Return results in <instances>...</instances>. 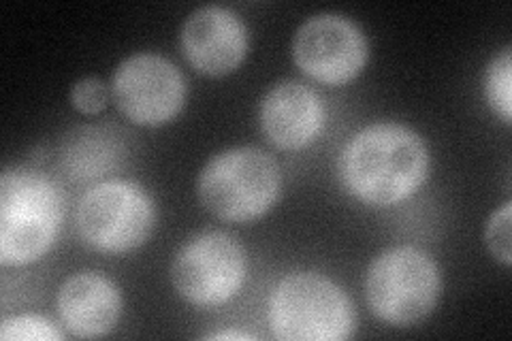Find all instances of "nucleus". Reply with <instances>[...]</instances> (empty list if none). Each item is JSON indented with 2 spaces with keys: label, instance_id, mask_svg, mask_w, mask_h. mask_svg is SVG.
I'll use <instances>...</instances> for the list:
<instances>
[{
  "label": "nucleus",
  "instance_id": "obj_1",
  "mask_svg": "<svg viewBox=\"0 0 512 341\" xmlns=\"http://www.w3.org/2000/svg\"><path fill=\"white\" fill-rule=\"evenodd\" d=\"M429 148L421 135L399 122H376L352 137L338 160L344 190L372 207L410 199L427 182Z\"/></svg>",
  "mask_w": 512,
  "mask_h": 341
},
{
  "label": "nucleus",
  "instance_id": "obj_2",
  "mask_svg": "<svg viewBox=\"0 0 512 341\" xmlns=\"http://www.w3.org/2000/svg\"><path fill=\"white\" fill-rule=\"evenodd\" d=\"M62 226L58 186L32 169H9L0 177V263L22 267L54 246Z\"/></svg>",
  "mask_w": 512,
  "mask_h": 341
},
{
  "label": "nucleus",
  "instance_id": "obj_3",
  "mask_svg": "<svg viewBox=\"0 0 512 341\" xmlns=\"http://www.w3.org/2000/svg\"><path fill=\"white\" fill-rule=\"evenodd\" d=\"M280 190L278 162L252 145L212 156L197 180L203 207L224 222L239 224L263 218L278 203Z\"/></svg>",
  "mask_w": 512,
  "mask_h": 341
},
{
  "label": "nucleus",
  "instance_id": "obj_4",
  "mask_svg": "<svg viewBox=\"0 0 512 341\" xmlns=\"http://www.w3.org/2000/svg\"><path fill=\"white\" fill-rule=\"evenodd\" d=\"M267 316L280 341H344L355 331V310L346 290L316 271L282 278L269 297Z\"/></svg>",
  "mask_w": 512,
  "mask_h": 341
},
{
  "label": "nucleus",
  "instance_id": "obj_5",
  "mask_svg": "<svg viewBox=\"0 0 512 341\" xmlns=\"http://www.w3.org/2000/svg\"><path fill=\"white\" fill-rule=\"evenodd\" d=\"M440 269L414 246H395L378 254L365 275V297L376 318L391 327H414L436 310Z\"/></svg>",
  "mask_w": 512,
  "mask_h": 341
},
{
  "label": "nucleus",
  "instance_id": "obj_6",
  "mask_svg": "<svg viewBox=\"0 0 512 341\" xmlns=\"http://www.w3.org/2000/svg\"><path fill=\"white\" fill-rule=\"evenodd\" d=\"M156 209L150 194L135 182H103L79 199L77 233L90 248L126 254L141 248L154 231Z\"/></svg>",
  "mask_w": 512,
  "mask_h": 341
},
{
  "label": "nucleus",
  "instance_id": "obj_7",
  "mask_svg": "<svg viewBox=\"0 0 512 341\" xmlns=\"http://www.w3.org/2000/svg\"><path fill=\"white\" fill-rule=\"evenodd\" d=\"M248 256L235 237L207 231L192 237L175 254L171 282L178 295L197 307H216L242 290Z\"/></svg>",
  "mask_w": 512,
  "mask_h": 341
},
{
  "label": "nucleus",
  "instance_id": "obj_8",
  "mask_svg": "<svg viewBox=\"0 0 512 341\" xmlns=\"http://www.w3.org/2000/svg\"><path fill=\"white\" fill-rule=\"evenodd\" d=\"M111 96L126 120L137 126H165L178 118L186 101L180 69L160 54L141 52L120 62Z\"/></svg>",
  "mask_w": 512,
  "mask_h": 341
},
{
  "label": "nucleus",
  "instance_id": "obj_9",
  "mask_svg": "<svg viewBox=\"0 0 512 341\" xmlns=\"http://www.w3.org/2000/svg\"><path fill=\"white\" fill-rule=\"evenodd\" d=\"M370 45L359 24L340 13H320L306 20L293 39V60L314 81L342 86L367 64Z\"/></svg>",
  "mask_w": 512,
  "mask_h": 341
},
{
  "label": "nucleus",
  "instance_id": "obj_10",
  "mask_svg": "<svg viewBox=\"0 0 512 341\" xmlns=\"http://www.w3.org/2000/svg\"><path fill=\"white\" fill-rule=\"evenodd\" d=\"M180 43L184 58L197 73L224 77L239 69L250 41L242 15L220 5H205L188 15Z\"/></svg>",
  "mask_w": 512,
  "mask_h": 341
},
{
  "label": "nucleus",
  "instance_id": "obj_11",
  "mask_svg": "<svg viewBox=\"0 0 512 341\" xmlns=\"http://www.w3.org/2000/svg\"><path fill=\"white\" fill-rule=\"evenodd\" d=\"M259 120L271 145L295 152L314 143L325 122V107L314 88L284 79L263 96Z\"/></svg>",
  "mask_w": 512,
  "mask_h": 341
},
{
  "label": "nucleus",
  "instance_id": "obj_12",
  "mask_svg": "<svg viewBox=\"0 0 512 341\" xmlns=\"http://www.w3.org/2000/svg\"><path fill=\"white\" fill-rule=\"evenodd\" d=\"M58 314L79 339L105 337L122 316V295L109 278L94 271L75 273L58 290Z\"/></svg>",
  "mask_w": 512,
  "mask_h": 341
},
{
  "label": "nucleus",
  "instance_id": "obj_13",
  "mask_svg": "<svg viewBox=\"0 0 512 341\" xmlns=\"http://www.w3.org/2000/svg\"><path fill=\"white\" fill-rule=\"evenodd\" d=\"M485 96L491 109L504 124L512 120V58L510 47L495 56L485 75Z\"/></svg>",
  "mask_w": 512,
  "mask_h": 341
},
{
  "label": "nucleus",
  "instance_id": "obj_14",
  "mask_svg": "<svg viewBox=\"0 0 512 341\" xmlns=\"http://www.w3.org/2000/svg\"><path fill=\"white\" fill-rule=\"evenodd\" d=\"M0 339L3 341H62L64 335L54 324L37 314H22L7 318L0 324Z\"/></svg>",
  "mask_w": 512,
  "mask_h": 341
},
{
  "label": "nucleus",
  "instance_id": "obj_15",
  "mask_svg": "<svg viewBox=\"0 0 512 341\" xmlns=\"http://www.w3.org/2000/svg\"><path fill=\"white\" fill-rule=\"evenodd\" d=\"M510 224H512V203H504L498 211H493L485 229L487 248L495 261H500L504 267L512 265Z\"/></svg>",
  "mask_w": 512,
  "mask_h": 341
},
{
  "label": "nucleus",
  "instance_id": "obj_16",
  "mask_svg": "<svg viewBox=\"0 0 512 341\" xmlns=\"http://www.w3.org/2000/svg\"><path fill=\"white\" fill-rule=\"evenodd\" d=\"M71 105L84 113V116H96L107 107L109 90L99 77H84L71 88Z\"/></svg>",
  "mask_w": 512,
  "mask_h": 341
},
{
  "label": "nucleus",
  "instance_id": "obj_17",
  "mask_svg": "<svg viewBox=\"0 0 512 341\" xmlns=\"http://www.w3.org/2000/svg\"><path fill=\"white\" fill-rule=\"evenodd\" d=\"M205 339H214V341H229V339H233V341H242V339H246V341H252V339H256V337H254L252 333H246V331L227 329V331H216V333L205 335Z\"/></svg>",
  "mask_w": 512,
  "mask_h": 341
}]
</instances>
